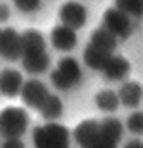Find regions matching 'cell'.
Returning <instances> with one entry per match:
<instances>
[{
  "instance_id": "1",
  "label": "cell",
  "mask_w": 143,
  "mask_h": 148,
  "mask_svg": "<svg viewBox=\"0 0 143 148\" xmlns=\"http://www.w3.org/2000/svg\"><path fill=\"white\" fill-rule=\"evenodd\" d=\"M32 138L35 148H70V131L57 123L35 127Z\"/></svg>"
},
{
  "instance_id": "2",
  "label": "cell",
  "mask_w": 143,
  "mask_h": 148,
  "mask_svg": "<svg viewBox=\"0 0 143 148\" xmlns=\"http://www.w3.org/2000/svg\"><path fill=\"white\" fill-rule=\"evenodd\" d=\"M83 77L82 68L76 58L65 56L60 59L58 67L52 71L50 78L56 89L68 91L78 85Z\"/></svg>"
},
{
  "instance_id": "3",
  "label": "cell",
  "mask_w": 143,
  "mask_h": 148,
  "mask_svg": "<svg viewBox=\"0 0 143 148\" xmlns=\"http://www.w3.org/2000/svg\"><path fill=\"white\" fill-rule=\"evenodd\" d=\"M29 125L27 112L18 107H9L0 116V131L4 138L21 137Z\"/></svg>"
},
{
  "instance_id": "4",
  "label": "cell",
  "mask_w": 143,
  "mask_h": 148,
  "mask_svg": "<svg viewBox=\"0 0 143 148\" xmlns=\"http://www.w3.org/2000/svg\"><path fill=\"white\" fill-rule=\"evenodd\" d=\"M102 27L117 39H126L132 33V24L127 14L118 8H108L102 16Z\"/></svg>"
},
{
  "instance_id": "5",
  "label": "cell",
  "mask_w": 143,
  "mask_h": 148,
  "mask_svg": "<svg viewBox=\"0 0 143 148\" xmlns=\"http://www.w3.org/2000/svg\"><path fill=\"white\" fill-rule=\"evenodd\" d=\"M0 52L5 60L15 61L22 57V38L13 28H5L0 35Z\"/></svg>"
},
{
  "instance_id": "6",
  "label": "cell",
  "mask_w": 143,
  "mask_h": 148,
  "mask_svg": "<svg viewBox=\"0 0 143 148\" xmlns=\"http://www.w3.org/2000/svg\"><path fill=\"white\" fill-rule=\"evenodd\" d=\"M50 95L47 86L37 79H30L24 83L20 96L22 101L29 108L39 111L43 103Z\"/></svg>"
},
{
  "instance_id": "7",
  "label": "cell",
  "mask_w": 143,
  "mask_h": 148,
  "mask_svg": "<svg viewBox=\"0 0 143 148\" xmlns=\"http://www.w3.org/2000/svg\"><path fill=\"white\" fill-rule=\"evenodd\" d=\"M59 16L64 25L78 30L87 23V10L78 2L68 1L60 8Z\"/></svg>"
},
{
  "instance_id": "8",
  "label": "cell",
  "mask_w": 143,
  "mask_h": 148,
  "mask_svg": "<svg viewBox=\"0 0 143 148\" xmlns=\"http://www.w3.org/2000/svg\"><path fill=\"white\" fill-rule=\"evenodd\" d=\"M101 136V123L94 120H85L78 123L74 130V138L82 148H89Z\"/></svg>"
},
{
  "instance_id": "9",
  "label": "cell",
  "mask_w": 143,
  "mask_h": 148,
  "mask_svg": "<svg viewBox=\"0 0 143 148\" xmlns=\"http://www.w3.org/2000/svg\"><path fill=\"white\" fill-rule=\"evenodd\" d=\"M51 42L57 51L63 52L73 51L78 44L76 30L64 24L56 26L51 33Z\"/></svg>"
},
{
  "instance_id": "10",
  "label": "cell",
  "mask_w": 143,
  "mask_h": 148,
  "mask_svg": "<svg viewBox=\"0 0 143 148\" xmlns=\"http://www.w3.org/2000/svg\"><path fill=\"white\" fill-rule=\"evenodd\" d=\"M23 76L18 70L4 69L0 75V90L3 96L14 98L22 91L24 86Z\"/></svg>"
},
{
  "instance_id": "11",
  "label": "cell",
  "mask_w": 143,
  "mask_h": 148,
  "mask_svg": "<svg viewBox=\"0 0 143 148\" xmlns=\"http://www.w3.org/2000/svg\"><path fill=\"white\" fill-rule=\"evenodd\" d=\"M22 38V57L38 56L45 53L46 51V42L43 35L37 30H26Z\"/></svg>"
},
{
  "instance_id": "12",
  "label": "cell",
  "mask_w": 143,
  "mask_h": 148,
  "mask_svg": "<svg viewBox=\"0 0 143 148\" xmlns=\"http://www.w3.org/2000/svg\"><path fill=\"white\" fill-rule=\"evenodd\" d=\"M130 71V63L122 56H111L101 72L108 80L119 81L124 79Z\"/></svg>"
},
{
  "instance_id": "13",
  "label": "cell",
  "mask_w": 143,
  "mask_h": 148,
  "mask_svg": "<svg viewBox=\"0 0 143 148\" xmlns=\"http://www.w3.org/2000/svg\"><path fill=\"white\" fill-rule=\"evenodd\" d=\"M120 103L126 108H137L143 99V88L139 83L129 81L124 83L118 91Z\"/></svg>"
},
{
  "instance_id": "14",
  "label": "cell",
  "mask_w": 143,
  "mask_h": 148,
  "mask_svg": "<svg viewBox=\"0 0 143 148\" xmlns=\"http://www.w3.org/2000/svg\"><path fill=\"white\" fill-rule=\"evenodd\" d=\"M90 44L107 53L112 54L117 47V38L104 27H101L92 33Z\"/></svg>"
},
{
  "instance_id": "15",
  "label": "cell",
  "mask_w": 143,
  "mask_h": 148,
  "mask_svg": "<svg viewBox=\"0 0 143 148\" xmlns=\"http://www.w3.org/2000/svg\"><path fill=\"white\" fill-rule=\"evenodd\" d=\"M111 56L112 54L107 53L92 44H89L83 51V61L89 68L101 71Z\"/></svg>"
},
{
  "instance_id": "16",
  "label": "cell",
  "mask_w": 143,
  "mask_h": 148,
  "mask_svg": "<svg viewBox=\"0 0 143 148\" xmlns=\"http://www.w3.org/2000/svg\"><path fill=\"white\" fill-rule=\"evenodd\" d=\"M22 58V65L25 71L30 74H42L50 66V56L48 52L38 56H23Z\"/></svg>"
},
{
  "instance_id": "17",
  "label": "cell",
  "mask_w": 143,
  "mask_h": 148,
  "mask_svg": "<svg viewBox=\"0 0 143 148\" xmlns=\"http://www.w3.org/2000/svg\"><path fill=\"white\" fill-rule=\"evenodd\" d=\"M94 102L96 107L102 112L112 113L118 109L120 103L118 93L112 90H102L95 95Z\"/></svg>"
},
{
  "instance_id": "18",
  "label": "cell",
  "mask_w": 143,
  "mask_h": 148,
  "mask_svg": "<svg viewBox=\"0 0 143 148\" xmlns=\"http://www.w3.org/2000/svg\"><path fill=\"white\" fill-rule=\"evenodd\" d=\"M43 118L46 120H57L63 114L64 112V105L63 102L57 95L50 94L43 103L41 108L39 109Z\"/></svg>"
},
{
  "instance_id": "19",
  "label": "cell",
  "mask_w": 143,
  "mask_h": 148,
  "mask_svg": "<svg viewBox=\"0 0 143 148\" xmlns=\"http://www.w3.org/2000/svg\"><path fill=\"white\" fill-rule=\"evenodd\" d=\"M101 132L102 135L120 142L123 134V125L116 118H106L101 121Z\"/></svg>"
},
{
  "instance_id": "20",
  "label": "cell",
  "mask_w": 143,
  "mask_h": 148,
  "mask_svg": "<svg viewBox=\"0 0 143 148\" xmlns=\"http://www.w3.org/2000/svg\"><path fill=\"white\" fill-rule=\"evenodd\" d=\"M115 7L129 17L143 16V0H115Z\"/></svg>"
},
{
  "instance_id": "21",
  "label": "cell",
  "mask_w": 143,
  "mask_h": 148,
  "mask_svg": "<svg viewBox=\"0 0 143 148\" xmlns=\"http://www.w3.org/2000/svg\"><path fill=\"white\" fill-rule=\"evenodd\" d=\"M126 126L131 133L136 135L143 134V111H135L127 118Z\"/></svg>"
},
{
  "instance_id": "22",
  "label": "cell",
  "mask_w": 143,
  "mask_h": 148,
  "mask_svg": "<svg viewBox=\"0 0 143 148\" xmlns=\"http://www.w3.org/2000/svg\"><path fill=\"white\" fill-rule=\"evenodd\" d=\"M16 8L22 13H34L41 6V0H13Z\"/></svg>"
},
{
  "instance_id": "23",
  "label": "cell",
  "mask_w": 143,
  "mask_h": 148,
  "mask_svg": "<svg viewBox=\"0 0 143 148\" xmlns=\"http://www.w3.org/2000/svg\"><path fill=\"white\" fill-rule=\"evenodd\" d=\"M118 143L119 142L111 139V138L102 135L101 132V136L99 139L89 148H118Z\"/></svg>"
},
{
  "instance_id": "24",
  "label": "cell",
  "mask_w": 143,
  "mask_h": 148,
  "mask_svg": "<svg viewBox=\"0 0 143 148\" xmlns=\"http://www.w3.org/2000/svg\"><path fill=\"white\" fill-rule=\"evenodd\" d=\"M1 148H25V144L20 137L5 138Z\"/></svg>"
},
{
  "instance_id": "25",
  "label": "cell",
  "mask_w": 143,
  "mask_h": 148,
  "mask_svg": "<svg viewBox=\"0 0 143 148\" xmlns=\"http://www.w3.org/2000/svg\"><path fill=\"white\" fill-rule=\"evenodd\" d=\"M9 15H10L9 7L6 4H1V6H0V19H1L2 22L7 21V19L9 18Z\"/></svg>"
},
{
  "instance_id": "26",
  "label": "cell",
  "mask_w": 143,
  "mask_h": 148,
  "mask_svg": "<svg viewBox=\"0 0 143 148\" xmlns=\"http://www.w3.org/2000/svg\"><path fill=\"white\" fill-rule=\"evenodd\" d=\"M123 148H143V141L139 139H132L126 143Z\"/></svg>"
}]
</instances>
